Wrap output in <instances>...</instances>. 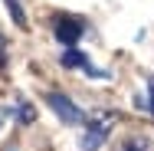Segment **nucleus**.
<instances>
[{
	"label": "nucleus",
	"instance_id": "nucleus-1",
	"mask_svg": "<svg viewBox=\"0 0 154 151\" xmlns=\"http://www.w3.org/2000/svg\"><path fill=\"white\" fill-rule=\"evenodd\" d=\"M46 105L56 112V118L62 125H82L85 121V112L69 99V95H62V92H46Z\"/></svg>",
	"mask_w": 154,
	"mask_h": 151
},
{
	"label": "nucleus",
	"instance_id": "nucleus-2",
	"mask_svg": "<svg viewBox=\"0 0 154 151\" xmlns=\"http://www.w3.org/2000/svg\"><path fill=\"white\" fill-rule=\"evenodd\" d=\"M112 121H115V115H102V118H95L85 125V135H82V151H98L102 145H105V138H108V128H112Z\"/></svg>",
	"mask_w": 154,
	"mask_h": 151
},
{
	"label": "nucleus",
	"instance_id": "nucleus-3",
	"mask_svg": "<svg viewBox=\"0 0 154 151\" xmlns=\"http://www.w3.org/2000/svg\"><path fill=\"white\" fill-rule=\"evenodd\" d=\"M82 30H85V27H82L75 17H59V20H56V39L66 43V46H75L79 36H82Z\"/></svg>",
	"mask_w": 154,
	"mask_h": 151
},
{
	"label": "nucleus",
	"instance_id": "nucleus-4",
	"mask_svg": "<svg viewBox=\"0 0 154 151\" xmlns=\"http://www.w3.org/2000/svg\"><path fill=\"white\" fill-rule=\"evenodd\" d=\"M62 66H69V69H89V56L85 53H79V49H66L59 56Z\"/></svg>",
	"mask_w": 154,
	"mask_h": 151
},
{
	"label": "nucleus",
	"instance_id": "nucleus-5",
	"mask_svg": "<svg viewBox=\"0 0 154 151\" xmlns=\"http://www.w3.org/2000/svg\"><path fill=\"white\" fill-rule=\"evenodd\" d=\"M7 7H10V13H13V20H17L20 27H26V17H23V10H20V0H7Z\"/></svg>",
	"mask_w": 154,
	"mask_h": 151
},
{
	"label": "nucleus",
	"instance_id": "nucleus-6",
	"mask_svg": "<svg viewBox=\"0 0 154 151\" xmlns=\"http://www.w3.org/2000/svg\"><path fill=\"white\" fill-rule=\"evenodd\" d=\"M148 112H154V79H148Z\"/></svg>",
	"mask_w": 154,
	"mask_h": 151
},
{
	"label": "nucleus",
	"instance_id": "nucleus-7",
	"mask_svg": "<svg viewBox=\"0 0 154 151\" xmlns=\"http://www.w3.org/2000/svg\"><path fill=\"white\" fill-rule=\"evenodd\" d=\"M122 151H148V145H144V141H131V145H125Z\"/></svg>",
	"mask_w": 154,
	"mask_h": 151
},
{
	"label": "nucleus",
	"instance_id": "nucleus-8",
	"mask_svg": "<svg viewBox=\"0 0 154 151\" xmlns=\"http://www.w3.org/2000/svg\"><path fill=\"white\" fill-rule=\"evenodd\" d=\"M0 49H3V39H0ZM0 69H3V59H0Z\"/></svg>",
	"mask_w": 154,
	"mask_h": 151
},
{
	"label": "nucleus",
	"instance_id": "nucleus-9",
	"mask_svg": "<svg viewBox=\"0 0 154 151\" xmlns=\"http://www.w3.org/2000/svg\"><path fill=\"white\" fill-rule=\"evenodd\" d=\"M10 151H13V148H10Z\"/></svg>",
	"mask_w": 154,
	"mask_h": 151
}]
</instances>
